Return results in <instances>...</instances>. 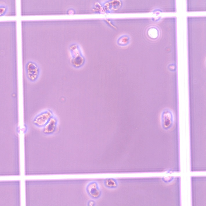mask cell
Instances as JSON below:
<instances>
[{"mask_svg": "<svg viewBox=\"0 0 206 206\" xmlns=\"http://www.w3.org/2000/svg\"><path fill=\"white\" fill-rule=\"evenodd\" d=\"M95 204V202L93 200H90L88 203V205L89 206H94Z\"/></svg>", "mask_w": 206, "mask_h": 206, "instance_id": "ba28073f", "label": "cell"}, {"mask_svg": "<svg viewBox=\"0 0 206 206\" xmlns=\"http://www.w3.org/2000/svg\"><path fill=\"white\" fill-rule=\"evenodd\" d=\"M172 113L169 110H166L163 113L161 117L162 126L164 129H168L172 126L173 123Z\"/></svg>", "mask_w": 206, "mask_h": 206, "instance_id": "277c9868", "label": "cell"}, {"mask_svg": "<svg viewBox=\"0 0 206 206\" xmlns=\"http://www.w3.org/2000/svg\"><path fill=\"white\" fill-rule=\"evenodd\" d=\"M25 71L27 79L31 82H35L38 79L40 73L38 65L35 62L29 61L25 66Z\"/></svg>", "mask_w": 206, "mask_h": 206, "instance_id": "6da1fadb", "label": "cell"}, {"mask_svg": "<svg viewBox=\"0 0 206 206\" xmlns=\"http://www.w3.org/2000/svg\"><path fill=\"white\" fill-rule=\"evenodd\" d=\"M86 189L89 196L93 198L98 199L101 196V190L96 182H90L87 185Z\"/></svg>", "mask_w": 206, "mask_h": 206, "instance_id": "7a4b0ae2", "label": "cell"}, {"mask_svg": "<svg viewBox=\"0 0 206 206\" xmlns=\"http://www.w3.org/2000/svg\"><path fill=\"white\" fill-rule=\"evenodd\" d=\"M52 116L51 112L47 110L41 113L36 118L34 123L39 127H42L48 123Z\"/></svg>", "mask_w": 206, "mask_h": 206, "instance_id": "3957f363", "label": "cell"}, {"mask_svg": "<svg viewBox=\"0 0 206 206\" xmlns=\"http://www.w3.org/2000/svg\"><path fill=\"white\" fill-rule=\"evenodd\" d=\"M104 186L106 187L111 189L116 188L118 185L117 180L114 178H107L104 180Z\"/></svg>", "mask_w": 206, "mask_h": 206, "instance_id": "8992f818", "label": "cell"}, {"mask_svg": "<svg viewBox=\"0 0 206 206\" xmlns=\"http://www.w3.org/2000/svg\"><path fill=\"white\" fill-rule=\"evenodd\" d=\"M7 7L4 5H1L0 6V15L2 16L5 15L7 12Z\"/></svg>", "mask_w": 206, "mask_h": 206, "instance_id": "52a82bcc", "label": "cell"}, {"mask_svg": "<svg viewBox=\"0 0 206 206\" xmlns=\"http://www.w3.org/2000/svg\"><path fill=\"white\" fill-rule=\"evenodd\" d=\"M56 121L54 118H51L45 125L44 132L46 133H52L55 128Z\"/></svg>", "mask_w": 206, "mask_h": 206, "instance_id": "5b68a950", "label": "cell"}]
</instances>
